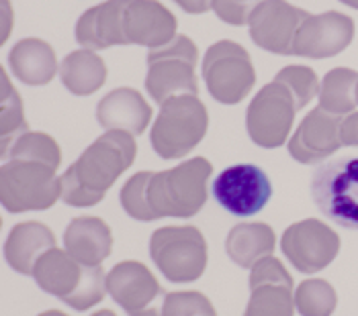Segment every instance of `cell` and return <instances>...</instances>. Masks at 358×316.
Segmentation results:
<instances>
[{
    "label": "cell",
    "instance_id": "cell-5",
    "mask_svg": "<svg viewBox=\"0 0 358 316\" xmlns=\"http://www.w3.org/2000/svg\"><path fill=\"white\" fill-rule=\"evenodd\" d=\"M37 286L74 310H88L107 294V273L103 265H86L68 251L50 249L33 269Z\"/></svg>",
    "mask_w": 358,
    "mask_h": 316
},
{
    "label": "cell",
    "instance_id": "cell-2",
    "mask_svg": "<svg viewBox=\"0 0 358 316\" xmlns=\"http://www.w3.org/2000/svg\"><path fill=\"white\" fill-rule=\"evenodd\" d=\"M211 161L193 158L164 172H138L121 188L125 212L143 223L164 216L191 218L207 202Z\"/></svg>",
    "mask_w": 358,
    "mask_h": 316
},
{
    "label": "cell",
    "instance_id": "cell-17",
    "mask_svg": "<svg viewBox=\"0 0 358 316\" xmlns=\"http://www.w3.org/2000/svg\"><path fill=\"white\" fill-rule=\"evenodd\" d=\"M355 39V21L348 15L328 10L309 15L299 27L293 55L307 59H326L342 53Z\"/></svg>",
    "mask_w": 358,
    "mask_h": 316
},
{
    "label": "cell",
    "instance_id": "cell-30",
    "mask_svg": "<svg viewBox=\"0 0 358 316\" xmlns=\"http://www.w3.org/2000/svg\"><path fill=\"white\" fill-rule=\"evenodd\" d=\"M262 0H213V10L227 25L242 27L250 21L252 10Z\"/></svg>",
    "mask_w": 358,
    "mask_h": 316
},
{
    "label": "cell",
    "instance_id": "cell-33",
    "mask_svg": "<svg viewBox=\"0 0 358 316\" xmlns=\"http://www.w3.org/2000/svg\"><path fill=\"white\" fill-rule=\"evenodd\" d=\"M39 316H68L66 313H62V310H45V313H41Z\"/></svg>",
    "mask_w": 358,
    "mask_h": 316
},
{
    "label": "cell",
    "instance_id": "cell-23",
    "mask_svg": "<svg viewBox=\"0 0 358 316\" xmlns=\"http://www.w3.org/2000/svg\"><path fill=\"white\" fill-rule=\"evenodd\" d=\"M276 235L266 223H240L225 239V251L229 259L240 267L252 269L264 257L275 253Z\"/></svg>",
    "mask_w": 358,
    "mask_h": 316
},
{
    "label": "cell",
    "instance_id": "cell-19",
    "mask_svg": "<svg viewBox=\"0 0 358 316\" xmlns=\"http://www.w3.org/2000/svg\"><path fill=\"white\" fill-rule=\"evenodd\" d=\"M152 119V106L134 88H117L96 106V121L107 131L143 135Z\"/></svg>",
    "mask_w": 358,
    "mask_h": 316
},
{
    "label": "cell",
    "instance_id": "cell-8",
    "mask_svg": "<svg viewBox=\"0 0 358 316\" xmlns=\"http://www.w3.org/2000/svg\"><path fill=\"white\" fill-rule=\"evenodd\" d=\"M311 198L331 223L358 231V156L328 159L315 167Z\"/></svg>",
    "mask_w": 358,
    "mask_h": 316
},
{
    "label": "cell",
    "instance_id": "cell-32",
    "mask_svg": "<svg viewBox=\"0 0 358 316\" xmlns=\"http://www.w3.org/2000/svg\"><path fill=\"white\" fill-rule=\"evenodd\" d=\"M174 2L185 13H191V15H203L209 8H213V0H174Z\"/></svg>",
    "mask_w": 358,
    "mask_h": 316
},
{
    "label": "cell",
    "instance_id": "cell-13",
    "mask_svg": "<svg viewBox=\"0 0 358 316\" xmlns=\"http://www.w3.org/2000/svg\"><path fill=\"white\" fill-rule=\"evenodd\" d=\"M107 292L129 316H162L166 292L139 262H121L107 273Z\"/></svg>",
    "mask_w": 358,
    "mask_h": 316
},
{
    "label": "cell",
    "instance_id": "cell-1",
    "mask_svg": "<svg viewBox=\"0 0 358 316\" xmlns=\"http://www.w3.org/2000/svg\"><path fill=\"white\" fill-rule=\"evenodd\" d=\"M176 17L158 0H107L78 19L76 41L92 52L113 45L158 50L176 39Z\"/></svg>",
    "mask_w": 358,
    "mask_h": 316
},
{
    "label": "cell",
    "instance_id": "cell-22",
    "mask_svg": "<svg viewBox=\"0 0 358 316\" xmlns=\"http://www.w3.org/2000/svg\"><path fill=\"white\" fill-rule=\"evenodd\" d=\"M8 63H10L15 78H19L29 86H45L57 74L54 47L48 41L35 39V37L21 39L10 50Z\"/></svg>",
    "mask_w": 358,
    "mask_h": 316
},
{
    "label": "cell",
    "instance_id": "cell-16",
    "mask_svg": "<svg viewBox=\"0 0 358 316\" xmlns=\"http://www.w3.org/2000/svg\"><path fill=\"white\" fill-rule=\"evenodd\" d=\"M293 278L280 259L264 257L250 273V302L244 316H293Z\"/></svg>",
    "mask_w": 358,
    "mask_h": 316
},
{
    "label": "cell",
    "instance_id": "cell-6",
    "mask_svg": "<svg viewBox=\"0 0 358 316\" xmlns=\"http://www.w3.org/2000/svg\"><path fill=\"white\" fill-rule=\"evenodd\" d=\"M57 167L41 159L8 158L0 170V202L13 214L48 211L62 198Z\"/></svg>",
    "mask_w": 358,
    "mask_h": 316
},
{
    "label": "cell",
    "instance_id": "cell-12",
    "mask_svg": "<svg viewBox=\"0 0 358 316\" xmlns=\"http://www.w3.org/2000/svg\"><path fill=\"white\" fill-rule=\"evenodd\" d=\"M211 192L221 209L244 218L258 214L271 202L273 184L258 165L238 163L221 172L213 180Z\"/></svg>",
    "mask_w": 358,
    "mask_h": 316
},
{
    "label": "cell",
    "instance_id": "cell-24",
    "mask_svg": "<svg viewBox=\"0 0 358 316\" xmlns=\"http://www.w3.org/2000/svg\"><path fill=\"white\" fill-rule=\"evenodd\" d=\"M59 78L72 94L88 96L105 86L107 66L92 50H78L62 61Z\"/></svg>",
    "mask_w": 358,
    "mask_h": 316
},
{
    "label": "cell",
    "instance_id": "cell-18",
    "mask_svg": "<svg viewBox=\"0 0 358 316\" xmlns=\"http://www.w3.org/2000/svg\"><path fill=\"white\" fill-rule=\"evenodd\" d=\"M340 129L342 119L338 114H331L322 106L313 108L287 143L291 158L305 165L331 158L342 147Z\"/></svg>",
    "mask_w": 358,
    "mask_h": 316
},
{
    "label": "cell",
    "instance_id": "cell-10",
    "mask_svg": "<svg viewBox=\"0 0 358 316\" xmlns=\"http://www.w3.org/2000/svg\"><path fill=\"white\" fill-rule=\"evenodd\" d=\"M199 50L187 35H176L172 43L148 53V78L145 90L158 103L164 105L172 96L199 94V82L194 66Z\"/></svg>",
    "mask_w": 358,
    "mask_h": 316
},
{
    "label": "cell",
    "instance_id": "cell-31",
    "mask_svg": "<svg viewBox=\"0 0 358 316\" xmlns=\"http://www.w3.org/2000/svg\"><path fill=\"white\" fill-rule=\"evenodd\" d=\"M340 137H342V145L358 147V112L346 114V119L342 121Z\"/></svg>",
    "mask_w": 358,
    "mask_h": 316
},
{
    "label": "cell",
    "instance_id": "cell-25",
    "mask_svg": "<svg viewBox=\"0 0 358 316\" xmlns=\"http://www.w3.org/2000/svg\"><path fill=\"white\" fill-rule=\"evenodd\" d=\"M358 72L350 68H334L320 86V106L331 114H350L357 108Z\"/></svg>",
    "mask_w": 358,
    "mask_h": 316
},
{
    "label": "cell",
    "instance_id": "cell-34",
    "mask_svg": "<svg viewBox=\"0 0 358 316\" xmlns=\"http://www.w3.org/2000/svg\"><path fill=\"white\" fill-rule=\"evenodd\" d=\"M342 4H346V6H350V8H355L358 10V0H340Z\"/></svg>",
    "mask_w": 358,
    "mask_h": 316
},
{
    "label": "cell",
    "instance_id": "cell-9",
    "mask_svg": "<svg viewBox=\"0 0 358 316\" xmlns=\"http://www.w3.org/2000/svg\"><path fill=\"white\" fill-rule=\"evenodd\" d=\"M150 257L174 284H189L199 280L207 267V241L193 227H162L154 231L150 241Z\"/></svg>",
    "mask_w": 358,
    "mask_h": 316
},
{
    "label": "cell",
    "instance_id": "cell-3",
    "mask_svg": "<svg viewBox=\"0 0 358 316\" xmlns=\"http://www.w3.org/2000/svg\"><path fill=\"white\" fill-rule=\"evenodd\" d=\"M317 74L307 66H287L275 82L260 88L246 112L250 139L264 149L287 143L297 112L320 94Z\"/></svg>",
    "mask_w": 358,
    "mask_h": 316
},
{
    "label": "cell",
    "instance_id": "cell-15",
    "mask_svg": "<svg viewBox=\"0 0 358 316\" xmlns=\"http://www.w3.org/2000/svg\"><path fill=\"white\" fill-rule=\"evenodd\" d=\"M309 15L287 0H262L250 15V37L266 52L293 55L297 31Z\"/></svg>",
    "mask_w": 358,
    "mask_h": 316
},
{
    "label": "cell",
    "instance_id": "cell-7",
    "mask_svg": "<svg viewBox=\"0 0 358 316\" xmlns=\"http://www.w3.org/2000/svg\"><path fill=\"white\" fill-rule=\"evenodd\" d=\"M209 112L194 94L168 98L152 127L150 141L162 159H182L203 141Z\"/></svg>",
    "mask_w": 358,
    "mask_h": 316
},
{
    "label": "cell",
    "instance_id": "cell-35",
    "mask_svg": "<svg viewBox=\"0 0 358 316\" xmlns=\"http://www.w3.org/2000/svg\"><path fill=\"white\" fill-rule=\"evenodd\" d=\"M90 316H117L113 310H99V313H94V315Z\"/></svg>",
    "mask_w": 358,
    "mask_h": 316
},
{
    "label": "cell",
    "instance_id": "cell-28",
    "mask_svg": "<svg viewBox=\"0 0 358 316\" xmlns=\"http://www.w3.org/2000/svg\"><path fill=\"white\" fill-rule=\"evenodd\" d=\"M8 158H27V159H41V161H48L55 167H59L62 163V149L59 145L55 143V139L52 135H45V133L29 131L25 135H21L10 151L4 156V159Z\"/></svg>",
    "mask_w": 358,
    "mask_h": 316
},
{
    "label": "cell",
    "instance_id": "cell-26",
    "mask_svg": "<svg viewBox=\"0 0 358 316\" xmlns=\"http://www.w3.org/2000/svg\"><path fill=\"white\" fill-rule=\"evenodd\" d=\"M2 78V98H0V108H2V158L8 153L10 143H15L21 135L29 133V125L25 121L23 112V103L17 92V88L8 82L6 72H0Z\"/></svg>",
    "mask_w": 358,
    "mask_h": 316
},
{
    "label": "cell",
    "instance_id": "cell-29",
    "mask_svg": "<svg viewBox=\"0 0 358 316\" xmlns=\"http://www.w3.org/2000/svg\"><path fill=\"white\" fill-rule=\"evenodd\" d=\"M162 316H217V313L201 292H172L166 294Z\"/></svg>",
    "mask_w": 358,
    "mask_h": 316
},
{
    "label": "cell",
    "instance_id": "cell-4",
    "mask_svg": "<svg viewBox=\"0 0 358 316\" xmlns=\"http://www.w3.org/2000/svg\"><path fill=\"white\" fill-rule=\"evenodd\" d=\"M136 156L138 145L131 133L107 131L101 135L59 178L62 200L76 209L99 204L117 178L134 165Z\"/></svg>",
    "mask_w": 358,
    "mask_h": 316
},
{
    "label": "cell",
    "instance_id": "cell-20",
    "mask_svg": "<svg viewBox=\"0 0 358 316\" xmlns=\"http://www.w3.org/2000/svg\"><path fill=\"white\" fill-rule=\"evenodd\" d=\"M55 247L54 231L39 223L29 220L13 227L4 243V259L15 271L33 276L35 264Z\"/></svg>",
    "mask_w": 358,
    "mask_h": 316
},
{
    "label": "cell",
    "instance_id": "cell-14",
    "mask_svg": "<svg viewBox=\"0 0 358 316\" xmlns=\"http://www.w3.org/2000/svg\"><path fill=\"white\" fill-rule=\"evenodd\" d=\"M280 249L297 271L317 273L336 259L340 237L324 220L305 218L282 233Z\"/></svg>",
    "mask_w": 358,
    "mask_h": 316
},
{
    "label": "cell",
    "instance_id": "cell-36",
    "mask_svg": "<svg viewBox=\"0 0 358 316\" xmlns=\"http://www.w3.org/2000/svg\"><path fill=\"white\" fill-rule=\"evenodd\" d=\"M357 105H358V86H357Z\"/></svg>",
    "mask_w": 358,
    "mask_h": 316
},
{
    "label": "cell",
    "instance_id": "cell-21",
    "mask_svg": "<svg viewBox=\"0 0 358 316\" xmlns=\"http://www.w3.org/2000/svg\"><path fill=\"white\" fill-rule=\"evenodd\" d=\"M66 251L86 265H101L113 251L110 227L99 216L72 218L64 233Z\"/></svg>",
    "mask_w": 358,
    "mask_h": 316
},
{
    "label": "cell",
    "instance_id": "cell-27",
    "mask_svg": "<svg viewBox=\"0 0 358 316\" xmlns=\"http://www.w3.org/2000/svg\"><path fill=\"white\" fill-rule=\"evenodd\" d=\"M338 304L336 290L330 282L313 278L305 280L295 290V306L301 316H331Z\"/></svg>",
    "mask_w": 358,
    "mask_h": 316
},
{
    "label": "cell",
    "instance_id": "cell-11",
    "mask_svg": "<svg viewBox=\"0 0 358 316\" xmlns=\"http://www.w3.org/2000/svg\"><path fill=\"white\" fill-rule=\"evenodd\" d=\"M203 78L209 94L223 105L242 103L256 84L250 53L236 41L213 43L203 59Z\"/></svg>",
    "mask_w": 358,
    "mask_h": 316
}]
</instances>
